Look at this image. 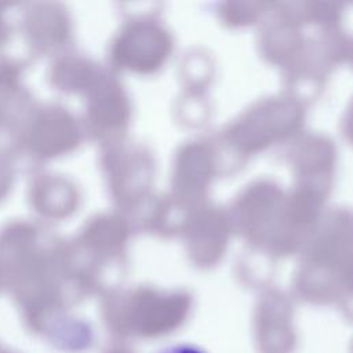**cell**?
Segmentation results:
<instances>
[{"instance_id": "obj_1", "label": "cell", "mask_w": 353, "mask_h": 353, "mask_svg": "<svg viewBox=\"0 0 353 353\" xmlns=\"http://www.w3.org/2000/svg\"><path fill=\"white\" fill-rule=\"evenodd\" d=\"M156 353H208V352L201 346H197L190 342H175L161 347Z\"/></svg>"}]
</instances>
